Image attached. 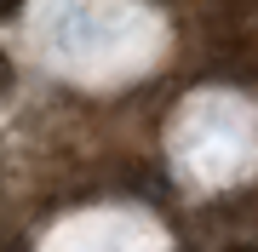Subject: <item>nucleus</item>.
<instances>
[{
  "instance_id": "1",
  "label": "nucleus",
  "mask_w": 258,
  "mask_h": 252,
  "mask_svg": "<svg viewBox=\"0 0 258 252\" xmlns=\"http://www.w3.org/2000/svg\"><path fill=\"white\" fill-rule=\"evenodd\" d=\"M12 80V63H6V52H0V86H6Z\"/></svg>"
},
{
  "instance_id": "2",
  "label": "nucleus",
  "mask_w": 258,
  "mask_h": 252,
  "mask_svg": "<svg viewBox=\"0 0 258 252\" xmlns=\"http://www.w3.org/2000/svg\"><path fill=\"white\" fill-rule=\"evenodd\" d=\"M23 6V0H0V18H6V12H18Z\"/></svg>"
},
{
  "instance_id": "3",
  "label": "nucleus",
  "mask_w": 258,
  "mask_h": 252,
  "mask_svg": "<svg viewBox=\"0 0 258 252\" xmlns=\"http://www.w3.org/2000/svg\"><path fill=\"white\" fill-rule=\"evenodd\" d=\"M230 252H258V246H230Z\"/></svg>"
}]
</instances>
